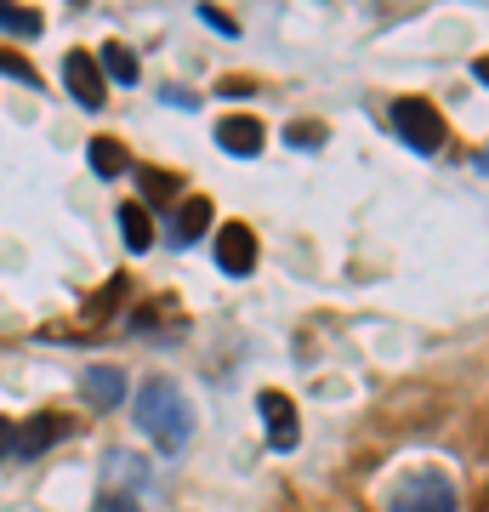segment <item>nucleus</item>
Listing matches in <instances>:
<instances>
[{
  "label": "nucleus",
  "mask_w": 489,
  "mask_h": 512,
  "mask_svg": "<svg viewBox=\"0 0 489 512\" xmlns=\"http://www.w3.org/2000/svg\"><path fill=\"white\" fill-rule=\"evenodd\" d=\"M137 427L148 433V444H160L165 456H177L182 444H188V433H194L182 387L165 382V376H148L143 393H137Z\"/></svg>",
  "instance_id": "obj_1"
},
{
  "label": "nucleus",
  "mask_w": 489,
  "mask_h": 512,
  "mask_svg": "<svg viewBox=\"0 0 489 512\" xmlns=\"http://www.w3.org/2000/svg\"><path fill=\"white\" fill-rule=\"evenodd\" d=\"M387 512H461V495H455V484L438 467H421L404 484H393Z\"/></svg>",
  "instance_id": "obj_2"
},
{
  "label": "nucleus",
  "mask_w": 489,
  "mask_h": 512,
  "mask_svg": "<svg viewBox=\"0 0 489 512\" xmlns=\"http://www.w3.org/2000/svg\"><path fill=\"white\" fill-rule=\"evenodd\" d=\"M393 131L410 148H421V154H438L444 148V114L433 103H421V97H399L393 103Z\"/></svg>",
  "instance_id": "obj_3"
},
{
  "label": "nucleus",
  "mask_w": 489,
  "mask_h": 512,
  "mask_svg": "<svg viewBox=\"0 0 489 512\" xmlns=\"http://www.w3.org/2000/svg\"><path fill=\"white\" fill-rule=\"evenodd\" d=\"M256 410H262V427H268V444L273 450H296L302 444V421H296V404L285 399V393H262L256 399Z\"/></svg>",
  "instance_id": "obj_4"
},
{
  "label": "nucleus",
  "mask_w": 489,
  "mask_h": 512,
  "mask_svg": "<svg viewBox=\"0 0 489 512\" xmlns=\"http://www.w3.org/2000/svg\"><path fill=\"white\" fill-rule=\"evenodd\" d=\"M63 86L80 109H103V69H97V57L91 52H69L63 57Z\"/></svg>",
  "instance_id": "obj_5"
},
{
  "label": "nucleus",
  "mask_w": 489,
  "mask_h": 512,
  "mask_svg": "<svg viewBox=\"0 0 489 512\" xmlns=\"http://www.w3.org/2000/svg\"><path fill=\"white\" fill-rule=\"evenodd\" d=\"M217 268L222 274H234V279H245L256 268V234L245 228V222L217 228Z\"/></svg>",
  "instance_id": "obj_6"
},
{
  "label": "nucleus",
  "mask_w": 489,
  "mask_h": 512,
  "mask_svg": "<svg viewBox=\"0 0 489 512\" xmlns=\"http://www.w3.org/2000/svg\"><path fill=\"white\" fill-rule=\"evenodd\" d=\"M63 433H69V421L57 416V410H46V416H35L29 427H12V456H18V461H35L40 450H46L52 439H63Z\"/></svg>",
  "instance_id": "obj_7"
},
{
  "label": "nucleus",
  "mask_w": 489,
  "mask_h": 512,
  "mask_svg": "<svg viewBox=\"0 0 489 512\" xmlns=\"http://www.w3.org/2000/svg\"><path fill=\"white\" fill-rule=\"evenodd\" d=\"M217 143L228 148V154H239V160H251V154H262V120H251V114H228L217 126Z\"/></svg>",
  "instance_id": "obj_8"
},
{
  "label": "nucleus",
  "mask_w": 489,
  "mask_h": 512,
  "mask_svg": "<svg viewBox=\"0 0 489 512\" xmlns=\"http://www.w3.org/2000/svg\"><path fill=\"white\" fill-rule=\"evenodd\" d=\"M205 228H211V200H205V194L182 200V205H177V217H171V239H177V245H194Z\"/></svg>",
  "instance_id": "obj_9"
},
{
  "label": "nucleus",
  "mask_w": 489,
  "mask_h": 512,
  "mask_svg": "<svg viewBox=\"0 0 489 512\" xmlns=\"http://www.w3.org/2000/svg\"><path fill=\"white\" fill-rule=\"evenodd\" d=\"M86 399H91V404H103V410H114V404L126 399V376H120L114 365L86 370Z\"/></svg>",
  "instance_id": "obj_10"
},
{
  "label": "nucleus",
  "mask_w": 489,
  "mask_h": 512,
  "mask_svg": "<svg viewBox=\"0 0 489 512\" xmlns=\"http://www.w3.org/2000/svg\"><path fill=\"white\" fill-rule=\"evenodd\" d=\"M120 234H126V251H148L154 245V217L143 205H120Z\"/></svg>",
  "instance_id": "obj_11"
},
{
  "label": "nucleus",
  "mask_w": 489,
  "mask_h": 512,
  "mask_svg": "<svg viewBox=\"0 0 489 512\" xmlns=\"http://www.w3.org/2000/svg\"><path fill=\"white\" fill-rule=\"evenodd\" d=\"M91 57H97V69L109 74L114 86H137V57L126 46H103V52H91Z\"/></svg>",
  "instance_id": "obj_12"
},
{
  "label": "nucleus",
  "mask_w": 489,
  "mask_h": 512,
  "mask_svg": "<svg viewBox=\"0 0 489 512\" xmlns=\"http://www.w3.org/2000/svg\"><path fill=\"white\" fill-rule=\"evenodd\" d=\"M86 160H91V171H97V177H120V171H126V148L114 143V137H91Z\"/></svg>",
  "instance_id": "obj_13"
},
{
  "label": "nucleus",
  "mask_w": 489,
  "mask_h": 512,
  "mask_svg": "<svg viewBox=\"0 0 489 512\" xmlns=\"http://www.w3.org/2000/svg\"><path fill=\"white\" fill-rule=\"evenodd\" d=\"M143 188H148V205H165L177 194V177L171 171H143Z\"/></svg>",
  "instance_id": "obj_14"
},
{
  "label": "nucleus",
  "mask_w": 489,
  "mask_h": 512,
  "mask_svg": "<svg viewBox=\"0 0 489 512\" xmlns=\"http://www.w3.org/2000/svg\"><path fill=\"white\" fill-rule=\"evenodd\" d=\"M0 29H12V35H40V18L35 12H12V6H0Z\"/></svg>",
  "instance_id": "obj_15"
},
{
  "label": "nucleus",
  "mask_w": 489,
  "mask_h": 512,
  "mask_svg": "<svg viewBox=\"0 0 489 512\" xmlns=\"http://www.w3.org/2000/svg\"><path fill=\"white\" fill-rule=\"evenodd\" d=\"M0 74H12V80H23V86H35V69H29L18 52H0Z\"/></svg>",
  "instance_id": "obj_16"
},
{
  "label": "nucleus",
  "mask_w": 489,
  "mask_h": 512,
  "mask_svg": "<svg viewBox=\"0 0 489 512\" xmlns=\"http://www.w3.org/2000/svg\"><path fill=\"white\" fill-rule=\"evenodd\" d=\"M97 512H143V507H137L131 495H109V490H103V501H97Z\"/></svg>",
  "instance_id": "obj_17"
},
{
  "label": "nucleus",
  "mask_w": 489,
  "mask_h": 512,
  "mask_svg": "<svg viewBox=\"0 0 489 512\" xmlns=\"http://www.w3.org/2000/svg\"><path fill=\"white\" fill-rule=\"evenodd\" d=\"M200 18L211 23V29H222V35H239V23H234V18H222L217 6H200Z\"/></svg>",
  "instance_id": "obj_18"
},
{
  "label": "nucleus",
  "mask_w": 489,
  "mask_h": 512,
  "mask_svg": "<svg viewBox=\"0 0 489 512\" xmlns=\"http://www.w3.org/2000/svg\"><path fill=\"white\" fill-rule=\"evenodd\" d=\"M0 461H12V421L0 416Z\"/></svg>",
  "instance_id": "obj_19"
},
{
  "label": "nucleus",
  "mask_w": 489,
  "mask_h": 512,
  "mask_svg": "<svg viewBox=\"0 0 489 512\" xmlns=\"http://www.w3.org/2000/svg\"><path fill=\"white\" fill-rule=\"evenodd\" d=\"M290 137H296V143H302V148H313V143H319V126H296V131H290Z\"/></svg>",
  "instance_id": "obj_20"
}]
</instances>
